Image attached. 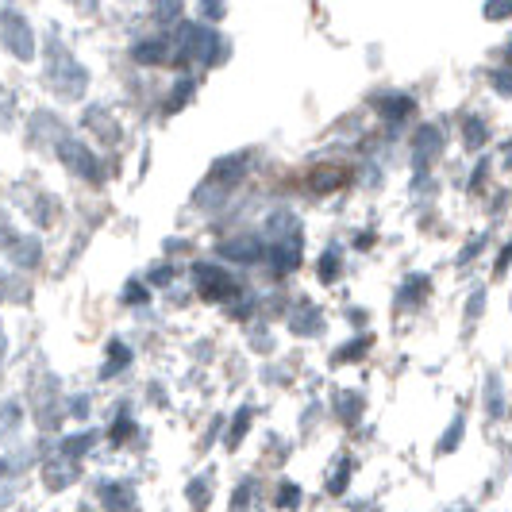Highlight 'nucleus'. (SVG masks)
I'll list each match as a JSON object with an SVG mask.
<instances>
[{"mask_svg":"<svg viewBox=\"0 0 512 512\" xmlns=\"http://www.w3.org/2000/svg\"><path fill=\"white\" fill-rule=\"evenodd\" d=\"M220 258L239 262V266H251V262H258V258H266V243L255 239V235H239V239L220 243Z\"/></svg>","mask_w":512,"mask_h":512,"instance_id":"5","label":"nucleus"},{"mask_svg":"<svg viewBox=\"0 0 512 512\" xmlns=\"http://www.w3.org/2000/svg\"><path fill=\"white\" fill-rule=\"evenodd\" d=\"M74 478H77V459H66L62 451L54 459L43 462V486L51 489V493H62L66 486H74Z\"/></svg>","mask_w":512,"mask_h":512,"instance_id":"6","label":"nucleus"},{"mask_svg":"<svg viewBox=\"0 0 512 512\" xmlns=\"http://www.w3.org/2000/svg\"><path fill=\"white\" fill-rule=\"evenodd\" d=\"M493 81H497V93H505V97H509V93H512V74H493Z\"/></svg>","mask_w":512,"mask_h":512,"instance_id":"31","label":"nucleus"},{"mask_svg":"<svg viewBox=\"0 0 512 512\" xmlns=\"http://www.w3.org/2000/svg\"><path fill=\"white\" fill-rule=\"evenodd\" d=\"M201 12H205L208 20H220L224 16V0H201Z\"/></svg>","mask_w":512,"mask_h":512,"instance_id":"28","label":"nucleus"},{"mask_svg":"<svg viewBox=\"0 0 512 512\" xmlns=\"http://www.w3.org/2000/svg\"><path fill=\"white\" fill-rule=\"evenodd\" d=\"M93 443H97V432H77V436L62 439V447H58V451H62L66 459H85V451H89Z\"/></svg>","mask_w":512,"mask_h":512,"instance_id":"12","label":"nucleus"},{"mask_svg":"<svg viewBox=\"0 0 512 512\" xmlns=\"http://www.w3.org/2000/svg\"><path fill=\"white\" fill-rule=\"evenodd\" d=\"M274 505H278V509H293V505H301V489H297V482H282L278 497H274Z\"/></svg>","mask_w":512,"mask_h":512,"instance_id":"19","label":"nucleus"},{"mask_svg":"<svg viewBox=\"0 0 512 512\" xmlns=\"http://www.w3.org/2000/svg\"><path fill=\"white\" fill-rule=\"evenodd\" d=\"M20 424H24V405L20 401H4L0 405V443H8V439L16 436Z\"/></svg>","mask_w":512,"mask_h":512,"instance_id":"10","label":"nucleus"},{"mask_svg":"<svg viewBox=\"0 0 512 512\" xmlns=\"http://www.w3.org/2000/svg\"><path fill=\"white\" fill-rule=\"evenodd\" d=\"M482 12H486L489 20H501V16H512V0H489V4L482 8Z\"/></svg>","mask_w":512,"mask_h":512,"instance_id":"25","label":"nucleus"},{"mask_svg":"<svg viewBox=\"0 0 512 512\" xmlns=\"http://www.w3.org/2000/svg\"><path fill=\"white\" fill-rule=\"evenodd\" d=\"M97 497L108 509H135L139 505V493H135V482H112V478H101L97 482Z\"/></svg>","mask_w":512,"mask_h":512,"instance_id":"7","label":"nucleus"},{"mask_svg":"<svg viewBox=\"0 0 512 512\" xmlns=\"http://www.w3.org/2000/svg\"><path fill=\"white\" fill-rule=\"evenodd\" d=\"M181 0H154V16L158 24H181Z\"/></svg>","mask_w":512,"mask_h":512,"instance_id":"13","label":"nucleus"},{"mask_svg":"<svg viewBox=\"0 0 512 512\" xmlns=\"http://www.w3.org/2000/svg\"><path fill=\"white\" fill-rule=\"evenodd\" d=\"M54 147H58V158H62V166L74 174V178H85L89 185H101L104 181V166H101V158L89 151L81 139H74V135H58L54 139Z\"/></svg>","mask_w":512,"mask_h":512,"instance_id":"1","label":"nucleus"},{"mask_svg":"<svg viewBox=\"0 0 512 512\" xmlns=\"http://www.w3.org/2000/svg\"><path fill=\"white\" fill-rule=\"evenodd\" d=\"M124 305H147V285L143 282L124 285Z\"/></svg>","mask_w":512,"mask_h":512,"instance_id":"22","label":"nucleus"},{"mask_svg":"<svg viewBox=\"0 0 512 512\" xmlns=\"http://www.w3.org/2000/svg\"><path fill=\"white\" fill-rule=\"evenodd\" d=\"M335 185H339V170H316V174H312V189H316V193H328Z\"/></svg>","mask_w":512,"mask_h":512,"instance_id":"20","label":"nucleus"},{"mask_svg":"<svg viewBox=\"0 0 512 512\" xmlns=\"http://www.w3.org/2000/svg\"><path fill=\"white\" fill-rule=\"evenodd\" d=\"M459 436H462V416H455V428L443 436V443H439V451H447V447H455L459 443Z\"/></svg>","mask_w":512,"mask_h":512,"instance_id":"29","label":"nucleus"},{"mask_svg":"<svg viewBox=\"0 0 512 512\" xmlns=\"http://www.w3.org/2000/svg\"><path fill=\"white\" fill-rule=\"evenodd\" d=\"M193 285H197V293H201L205 301H231L235 289H239L228 270H220V266H212V262H197V266H193Z\"/></svg>","mask_w":512,"mask_h":512,"instance_id":"3","label":"nucleus"},{"mask_svg":"<svg viewBox=\"0 0 512 512\" xmlns=\"http://www.w3.org/2000/svg\"><path fill=\"white\" fill-rule=\"evenodd\" d=\"M131 428H135V424H131V416L128 412H120V416H116V424H112V432H108V436H112V443H124V439H128V432Z\"/></svg>","mask_w":512,"mask_h":512,"instance_id":"23","label":"nucleus"},{"mask_svg":"<svg viewBox=\"0 0 512 512\" xmlns=\"http://www.w3.org/2000/svg\"><path fill=\"white\" fill-rule=\"evenodd\" d=\"M51 85L62 93V97H81L85 93V85H89V74H85V66L74 62V54H58L51 66Z\"/></svg>","mask_w":512,"mask_h":512,"instance_id":"4","label":"nucleus"},{"mask_svg":"<svg viewBox=\"0 0 512 512\" xmlns=\"http://www.w3.org/2000/svg\"><path fill=\"white\" fill-rule=\"evenodd\" d=\"M170 51H174L170 39H143V43L131 47V58H135L139 66H158V62H166V54Z\"/></svg>","mask_w":512,"mask_h":512,"instance_id":"9","label":"nucleus"},{"mask_svg":"<svg viewBox=\"0 0 512 512\" xmlns=\"http://www.w3.org/2000/svg\"><path fill=\"white\" fill-rule=\"evenodd\" d=\"M320 278H324V282H335V278H339V251H328V255L320 258Z\"/></svg>","mask_w":512,"mask_h":512,"instance_id":"21","label":"nucleus"},{"mask_svg":"<svg viewBox=\"0 0 512 512\" xmlns=\"http://www.w3.org/2000/svg\"><path fill=\"white\" fill-rule=\"evenodd\" d=\"M347 478H351V459H339L332 466V474H328V489H332V493H343V489H347Z\"/></svg>","mask_w":512,"mask_h":512,"instance_id":"16","label":"nucleus"},{"mask_svg":"<svg viewBox=\"0 0 512 512\" xmlns=\"http://www.w3.org/2000/svg\"><path fill=\"white\" fill-rule=\"evenodd\" d=\"M189 501H193V505H208V482H205V478L189 486Z\"/></svg>","mask_w":512,"mask_h":512,"instance_id":"27","label":"nucleus"},{"mask_svg":"<svg viewBox=\"0 0 512 512\" xmlns=\"http://www.w3.org/2000/svg\"><path fill=\"white\" fill-rule=\"evenodd\" d=\"M316 324H320V316H316L312 308H308V312H301V316H293V328H297L301 335H312V332H316Z\"/></svg>","mask_w":512,"mask_h":512,"instance_id":"24","label":"nucleus"},{"mask_svg":"<svg viewBox=\"0 0 512 512\" xmlns=\"http://www.w3.org/2000/svg\"><path fill=\"white\" fill-rule=\"evenodd\" d=\"M104 362H108V366H101V378H116V374L131 362V351L120 343V339H112V343H108V359Z\"/></svg>","mask_w":512,"mask_h":512,"instance_id":"11","label":"nucleus"},{"mask_svg":"<svg viewBox=\"0 0 512 512\" xmlns=\"http://www.w3.org/2000/svg\"><path fill=\"white\" fill-rule=\"evenodd\" d=\"M193 89H197V81H193V77H181L178 85H174V97L166 101V112H178L181 104L193 97Z\"/></svg>","mask_w":512,"mask_h":512,"instance_id":"14","label":"nucleus"},{"mask_svg":"<svg viewBox=\"0 0 512 512\" xmlns=\"http://www.w3.org/2000/svg\"><path fill=\"white\" fill-rule=\"evenodd\" d=\"M486 139V124H478V120H466V143L470 147H478Z\"/></svg>","mask_w":512,"mask_h":512,"instance_id":"26","label":"nucleus"},{"mask_svg":"<svg viewBox=\"0 0 512 512\" xmlns=\"http://www.w3.org/2000/svg\"><path fill=\"white\" fill-rule=\"evenodd\" d=\"M8 255H12L16 270H35L43 262V239H12Z\"/></svg>","mask_w":512,"mask_h":512,"instance_id":"8","label":"nucleus"},{"mask_svg":"<svg viewBox=\"0 0 512 512\" xmlns=\"http://www.w3.org/2000/svg\"><path fill=\"white\" fill-rule=\"evenodd\" d=\"M85 120H89V128H97L104 135V131H108V135H112V139H116V135H120V131H116V124H112V120H108V112H104L101 104H97V108H89V116H85Z\"/></svg>","mask_w":512,"mask_h":512,"instance_id":"18","label":"nucleus"},{"mask_svg":"<svg viewBox=\"0 0 512 512\" xmlns=\"http://www.w3.org/2000/svg\"><path fill=\"white\" fill-rule=\"evenodd\" d=\"M31 220H35L39 228H51L54 224V197H39L35 208H31Z\"/></svg>","mask_w":512,"mask_h":512,"instance_id":"17","label":"nucleus"},{"mask_svg":"<svg viewBox=\"0 0 512 512\" xmlns=\"http://www.w3.org/2000/svg\"><path fill=\"white\" fill-rule=\"evenodd\" d=\"M0 47L12 54L16 62L35 58V31L20 12H0Z\"/></svg>","mask_w":512,"mask_h":512,"instance_id":"2","label":"nucleus"},{"mask_svg":"<svg viewBox=\"0 0 512 512\" xmlns=\"http://www.w3.org/2000/svg\"><path fill=\"white\" fill-rule=\"evenodd\" d=\"M170 278H174V266H170V262H166V266H154V274H151L154 285H170Z\"/></svg>","mask_w":512,"mask_h":512,"instance_id":"30","label":"nucleus"},{"mask_svg":"<svg viewBox=\"0 0 512 512\" xmlns=\"http://www.w3.org/2000/svg\"><path fill=\"white\" fill-rule=\"evenodd\" d=\"M247 428H251V409L243 405V409L235 412V420H231V436H228V447H239V439L247 436Z\"/></svg>","mask_w":512,"mask_h":512,"instance_id":"15","label":"nucleus"},{"mask_svg":"<svg viewBox=\"0 0 512 512\" xmlns=\"http://www.w3.org/2000/svg\"><path fill=\"white\" fill-rule=\"evenodd\" d=\"M4 355H8V339H4V332H0V362H4Z\"/></svg>","mask_w":512,"mask_h":512,"instance_id":"32","label":"nucleus"}]
</instances>
